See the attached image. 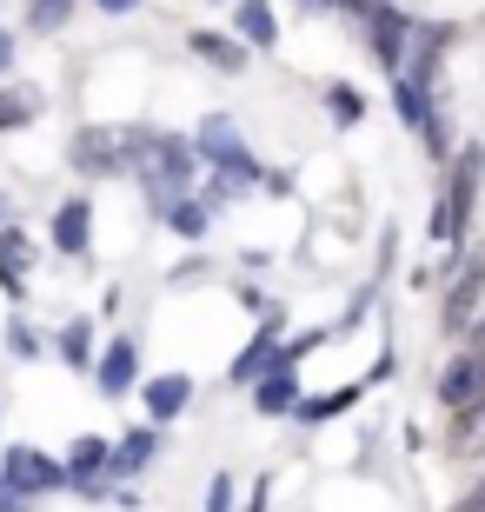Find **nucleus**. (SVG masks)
<instances>
[{"label": "nucleus", "mask_w": 485, "mask_h": 512, "mask_svg": "<svg viewBox=\"0 0 485 512\" xmlns=\"http://www.w3.org/2000/svg\"><path fill=\"white\" fill-rule=\"evenodd\" d=\"M479 180H485V147H466L452 160V187H446V207L432 213V240L459 247L472 227V207H479Z\"/></svg>", "instance_id": "f257e3e1"}, {"label": "nucleus", "mask_w": 485, "mask_h": 512, "mask_svg": "<svg viewBox=\"0 0 485 512\" xmlns=\"http://www.w3.org/2000/svg\"><path fill=\"white\" fill-rule=\"evenodd\" d=\"M479 399H485V360L459 353V360H452L446 373H439V406H446V413L459 419V413H472Z\"/></svg>", "instance_id": "f03ea898"}, {"label": "nucleus", "mask_w": 485, "mask_h": 512, "mask_svg": "<svg viewBox=\"0 0 485 512\" xmlns=\"http://www.w3.org/2000/svg\"><path fill=\"white\" fill-rule=\"evenodd\" d=\"M366 40H373V54L386 60V67H406V54H412V20L392 14V7H373V14H366Z\"/></svg>", "instance_id": "7ed1b4c3"}, {"label": "nucleus", "mask_w": 485, "mask_h": 512, "mask_svg": "<svg viewBox=\"0 0 485 512\" xmlns=\"http://www.w3.org/2000/svg\"><path fill=\"white\" fill-rule=\"evenodd\" d=\"M0 479H14L20 493H47V486H60V479H67V466H60V459H40L34 446H14Z\"/></svg>", "instance_id": "20e7f679"}, {"label": "nucleus", "mask_w": 485, "mask_h": 512, "mask_svg": "<svg viewBox=\"0 0 485 512\" xmlns=\"http://www.w3.org/2000/svg\"><path fill=\"white\" fill-rule=\"evenodd\" d=\"M479 293H485V253H472L466 273H459V280H452V293H446V326H466L472 306H479Z\"/></svg>", "instance_id": "39448f33"}, {"label": "nucleus", "mask_w": 485, "mask_h": 512, "mask_svg": "<svg viewBox=\"0 0 485 512\" xmlns=\"http://www.w3.org/2000/svg\"><path fill=\"white\" fill-rule=\"evenodd\" d=\"M107 466H113V446H107V439L87 433V439H74V446H67V479H74V486H87V493H94V479L107 473Z\"/></svg>", "instance_id": "423d86ee"}, {"label": "nucleus", "mask_w": 485, "mask_h": 512, "mask_svg": "<svg viewBox=\"0 0 485 512\" xmlns=\"http://www.w3.org/2000/svg\"><path fill=\"white\" fill-rule=\"evenodd\" d=\"M133 373H140V353H133V340H113L107 360H100V393L120 399V393L133 386Z\"/></svg>", "instance_id": "0eeeda50"}, {"label": "nucleus", "mask_w": 485, "mask_h": 512, "mask_svg": "<svg viewBox=\"0 0 485 512\" xmlns=\"http://www.w3.org/2000/svg\"><path fill=\"white\" fill-rule=\"evenodd\" d=\"M187 399H193L187 373H160V380H147V413H153V419H173Z\"/></svg>", "instance_id": "6e6552de"}, {"label": "nucleus", "mask_w": 485, "mask_h": 512, "mask_svg": "<svg viewBox=\"0 0 485 512\" xmlns=\"http://www.w3.org/2000/svg\"><path fill=\"white\" fill-rule=\"evenodd\" d=\"M54 240H60V253H87V200H67L54 213Z\"/></svg>", "instance_id": "1a4fd4ad"}, {"label": "nucleus", "mask_w": 485, "mask_h": 512, "mask_svg": "<svg viewBox=\"0 0 485 512\" xmlns=\"http://www.w3.org/2000/svg\"><path fill=\"white\" fill-rule=\"evenodd\" d=\"M452 453H459V459H479L485 453V399L472 406V413L452 419Z\"/></svg>", "instance_id": "9d476101"}, {"label": "nucleus", "mask_w": 485, "mask_h": 512, "mask_svg": "<svg viewBox=\"0 0 485 512\" xmlns=\"http://www.w3.org/2000/svg\"><path fill=\"white\" fill-rule=\"evenodd\" d=\"M153 453H160V439H153V426H140V433H127L113 446V473H140Z\"/></svg>", "instance_id": "9b49d317"}, {"label": "nucleus", "mask_w": 485, "mask_h": 512, "mask_svg": "<svg viewBox=\"0 0 485 512\" xmlns=\"http://www.w3.org/2000/svg\"><path fill=\"white\" fill-rule=\"evenodd\" d=\"M240 40H246V47H273V40H280V27H273V7H266V0H246V7H240Z\"/></svg>", "instance_id": "f8f14e48"}, {"label": "nucleus", "mask_w": 485, "mask_h": 512, "mask_svg": "<svg viewBox=\"0 0 485 512\" xmlns=\"http://www.w3.org/2000/svg\"><path fill=\"white\" fill-rule=\"evenodd\" d=\"M293 373H286V366H280V373H266V380L260 386H253V406H260V413H293Z\"/></svg>", "instance_id": "ddd939ff"}, {"label": "nucleus", "mask_w": 485, "mask_h": 512, "mask_svg": "<svg viewBox=\"0 0 485 512\" xmlns=\"http://www.w3.org/2000/svg\"><path fill=\"white\" fill-rule=\"evenodd\" d=\"M193 54L213 60V67H226V74H240V67H246V54L233 47V40H220V34H193Z\"/></svg>", "instance_id": "4468645a"}, {"label": "nucleus", "mask_w": 485, "mask_h": 512, "mask_svg": "<svg viewBox=\"0 0 485 512\" xmlns=\"http://www.w3.org/2000/svg\"><path fill=\"white\" fill-rule=\"evenodd\" d=\"M20 260H27V247H20V233L14 227H0V286L20 300Z\"/></svg>", "instance_id": "2eb2a0df"}, {"label": "nucleus", "mask_w": 485, "mask_h": 512, "mask_svg": "<svg viewBox=\"0 0 485 512\" xmlns=\"http://www.w3.org/2000/svg\"><path fill=\"white\" fill-rule=\"evenodd\" d=\"M353 399H359V386H339V393H319V399H306V406H299V419H333V413H346Z\"/></svg>", "instance_id": "dca6fc26"}, {"label": "nucleus", "mask_w": 485, "mask_h": 512, "mask_svg": "<svg viewBox=\"0 0 485 512\" xmlns=\"http://www.w3.org/2000/svg\"><path fill=\"white\" fill-rule=\"evenodd\" d=\"M34 120V94H0V133H14Z\"/></svg>", "instance_id": "f3484780"}, {"label": "nucleus", "mask_w": 485, "mask_h": 512, "mask_svg": "<svg viewBox=\"0 0 485 512\" xmlns=\"http://www.w3.org/2000/svg\"><path fill=\"white\" fill-rule=\"evenodd\" d=\"M167 220H173L180 233H187V240H200V233H206V207H193V200H180V207H173Z\"/></svg>", "instance_id": "a211bd4d"}, {"label": "nucleus", "mask_w": 485, "mask_h": 512, "mask_svg": "<svg viewBox=\"0 0 485 512\" xmlns=\"http://www.w3.org/2000/svg\"><path fill=\"white\" fill-rule=\"evenodd\" d=\"M60 353H67V366H94V353H87V326H67V340H60Z\"/></svg>", "instance_id": "6ab92c4d"}, {"label": "nucleus", "mask_w": 485, "mask_h": 512, "mask_svg": "<svg viewBox=\"0 0 485 512\" xmlns=\"http://www.w3.org/2000/svg\"><path fill=\"white\" fill-rule=\"evenodd\" d=\"M60 20H67V0H34V27L40 34H54Z\"/></svg>", "instance_id": "aec40b11"}, {"label": "nucleus", "mask_w": 485, "mask_h": 512, "mask_svg": "<svg viewBox=\"0 0 485 512\" xmlns=\"http://www.w3.org/2000/svg\"><path fill=\"white\" fill-rule=\"evenodd\" d=\"M206 512H233V479H213V486H206Z\"/></svg>", "instance_id": "412c9836"}, {"label": "nucleus", "mask_w": 485, "mask_h": 512, "mask_svg": "<svg viewBox=\"0 0 485 512\" xmlns=\"http://www.w3.org/2000/svg\"><path fill=\"white\" fill-rule=\"evenodd\" d=\"M7 346H14V353H20V360H34V353H40V340H34V333H27V326H7Z\"/></svg>", "instance_id": "4be33fe9"}, {"label": "nucleus", "mask_w": 485, "mask_h": 512, "mask_svg": "<svg viewBox=\"0 0 485 512\" xmlns=\"http://www.w3.org/2000/svg\"><path fill=\"white\" fill-rule=\"evenodd\" d=\"M333 114H339V120H359V94H346V87H333Z\"/></svg>", "instance_id": "5701e85b"}, {"label": "nucleus", "mask_w": 485, "mask_h": 512, "mask_svg": "<svg viewBox=\"0 0 485 512\" xmlns=\"http://www.w3.org/2000/svg\"><path fill=\"white\" fill-rule=\"evenodd\" d=\"M20 499H27V493H20L14 479H0V512H27V506H20Z\"/></svg>", "instance_id": "b1692460"}, {"label": "nucleus", "mask_w": 485, "mask_h": 512, "mask_svg": "<svg viewBox=\"0 0 485 512\" xmlns=\"http://www.w3.org/2000/svg\"><path fill=\"white\" fill-rule=\"evenodd\" d=\"M466 353H472V360H485V320H479V326L466 333Z\"/></svg>", "instance_id": "393cba45"}, {"label": "nucleus", "mask_w": 485, "mask_h": 512, "mask_svg": "<svg viewBox=\"0 0 485 512\" xmlns=\"http://www.w3.org/2000/svg\"><path fill=\"white\" fill-rule=\"evenodd\" d=\"M459 512H485V479H479V486H472V499H466V506H459Z\"/></svg>", "instance_id": "a878e982"}, {"label": "nucleus", "mask_w": 485, "mask_h": 512, "mask_svg": "<svg viewBox=\"0 0 485 512\" xmlns=\"http://www.w3.org/2000/svg\"><path fill=\"white\" fill-rule=\"evenodd\" d=\"M7 67H14V40L0 34V74H7Z\"/></svg>", "instance_id": "bb28decb"}, {"label": "nucleus", "mask_w": 485, "mask_h": 512, "mask_svg": "<svg viewBox=\"0 0 485 512\" xmlns=\"http://www.w3.org/2000/svg\"><path fill=\"white\" fill-rule=\"evenodd\" d=\"M94 7H107V14H127V7H140V0H94Z\"/></svg>", "instance_id": "cd10ccee"}, {"label": "nucleus", "mask_w": 485, "mask_h": 512, "mask_svg": "<svg viewBox=\"0 0 485 512\" xmlns=\"http://www.w3.org/2000/svg\"><path fill=\"white\" fill-rule=\"evenodd\" d=\"M246 512H266V486H253V499H246Z\"/></svg>", "instance_id": "c85d7f7f"}, {"label": "nucleus", "mask_w": 485, "mask_h": 512, "mask_svg": "<svg viewBox=\"0 0 485 512\" xmlns=\"http://www.w3.org/2000/svg\"><path fill=\"white\" fill-rule=\"evenodd\" d=\"M0 220H7V200H0Z\"/></svg>", "instance_id": "c756f323"}, {"label": "nucleus", "mask_w": 485, "mask_h": 512, "mask_svg": "<svg viewBox=\"0 0 485 512\" xmlns=\"http://www.w3.org/2000/svg\"><path fill=\"white\" fill-rule=\"evenodd\" d=\"M353 7H359V0H353Z\"/></svg>", "instance_id": "7c9ffc66"}]
</instances>
